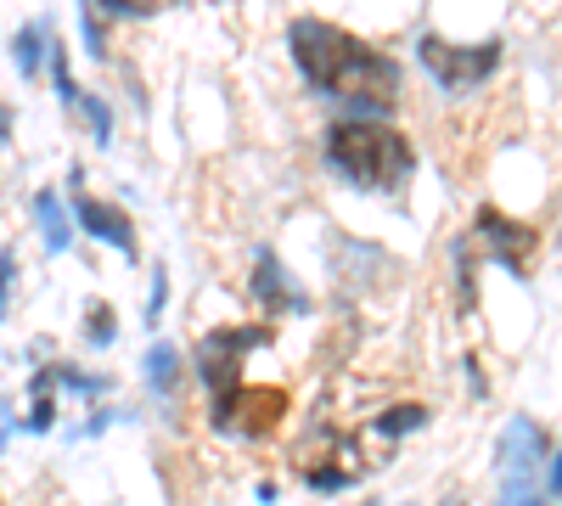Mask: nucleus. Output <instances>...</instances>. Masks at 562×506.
Segmentation results:
<instances>
[{"label": "nucleus", "mask_w": 562, "mask_h": 506, "mask_svg": "<svg viewBox=\"0 0 562 506\" xmlns=\"http://www.w3.org/2000/svg\"><path fill=\"white\" fill-rule=\"evenodd\" d=\"M288 52L299 74L315 85V97L344 108V119H389L405 97L400 63L326 18H299L288 29Z\"/></svg>", "instance_id": "nucleus-1"}, {"label": "nucleus", "mask_w": 562, "mask_h": 506, "mask_svg": "<svg viewBox=\"0 0 562 506\" xmlns=\"http://www.w3.org/2000/svg\"><path fill=\"white\" fill-rule=\"evenodd\" d=\"M321 164L355 192H400L416 175V147L389 119H333L321 135Z\"/></svg>", "instance_id": "nucleus-2"}, {"label": "nucleus", "mask_w": 562, "mask_h": 506, "mask_svg": "<svg viewBox=\"0 0 562 506\" xmlns=\"http://www.w3.org/2000/svg\"><path fill=\"white\" fill-rule=\"evenodd\" d=\"M416 63L428 68L445 90H473V85H490L501 74V40L456 45V40H439V34H422L416 40Z\"/></svg>", "instance_id": "nucleus-3"}, {"label": "nucleus", "mask_w": 562, "mask_h": 506, "mask_svg": "<svg viewBox=\"0 0 562 506\" xmlns=\"http://www.w3.org/2000/svg\"><path fill=\"white\" fill-rule=\"evenodd\" d=\"M288 389L276 383H231L225 394H214V428L220 434H243V439H270L288 417Z\"/></svg>", "instance_id": "nucleus-4"}, {"label": "nucleus", "mask_w": 562, "mask_h": 506, "mask_svg": "<svg viewBox=\"0 0 562 506\" xmlns=\"http://www.w3.org/2000/svg\"><path fill=\"white\" fill-rule=\"evenodd\" d=\"M479 237H484V248H490V259L501 265V270H512L518 282H529L535 276V259H540V225H529V220H512L506 209H479Z\"/></svg>", "instance_id": "nucleus-5"}, {"label": "nucleus", "mask_w": 562, "mask_h": 506, "mask_svg": "<svg viewBox=\"0 0 562 506\" xmlns=\"http://www.w3.org/2000/svg\"><path fill=\"white\" fill-rule=\"evenodd\" d=\"M74 225H79L90 243H108L124 259H135V220H130V209H119L108 198H79L74 203Z\"/></svg>", "instance_id": "nucleus-6"}, {"label": "nucleus", "mask_w": 562, "mask_h": 506, "mask_svg": "<svg viewBox=\"0 0 562 506\" xmlns=\"http://www.w3.org/2000/svg\"><path fill=\"white\" fill-rule=\"evenodd\" d=\"M248 288H254V304H259V310H270V315H276V310H299V315L310 310V299L288 282V265H281L270 248L254 259V282H248Z\"/></svg>", "instance_id": "nucleus-7"}, {"label": "nucleus", "mask_w": 562, "mask_h": 506, "mask_svg": "<svg viewBox=\"0 0 562 506\" xmlns=\"http://www.w3.org/2000/svg\"><path fill=\"white\" fill-rule=\"evenodd\" d=\"M180 378H186L180 344H169V338L147 344V355H140V383H147V394H153L158 405H169V400L180 394Z\"/></svg>", "instance_id": "nucleus-8"}, {"label": "nucleus", "mask_w": 562, "mask_h": 506, "mask_svg": "<svg viewBox=\"0 0 562 506\" xmlns=\"http://www.w3.org/2000/svg\"><path fill=\"white\" fill-rule=\"evenodd\" d=\"M34 232H40V243H45V254H68V243H74V220H68V209H63V198L45 187V192H34Z\"/></svg>", "instance_id": "nucleus-9"}, {"label": "nucleus", "mask_w": 562, "mask_h": 506, "mask_svg": "<svg viewBox=\"0 0 562 506\" xmlns=\"http://www.w3.org/2000/svg\"><path fill=\"white\" fill-rule=\"evenodd\" d=\"M495 473H501V484H495V506H557V501L540 490V468L501 462Z\"/></svg>", "instance_id": "nucleus-10"}, {"label": "nucleus", "mask_w": 562, "mask_h": 506, "mask_svg": "<svg viewBox=\"0 0 562 506\" xmlns=\"http://www.w3.org/2000/svg\"><path fill=\"white\" fill-rule=\"evenodd\" d=\"M265 344H276V327H270V321H248V327H220V333L203 338V349L231 355V360H243V355H254V349H265Z\"/></svg>", "instance_id": "nucleus-11"}, {"label": "nucleus", "mask_w": 562, "mask_h": 506, "mask_svg": "<svg viewBox=\"0 0 562 506\" xmlns=\"http://www.w3.org/2000/svg\"><path fill=\"white\" fill-rule=\"evenodd\" d=\"M45 57H52V23H23L18 40H12V63L23 79H40L45 74Z\"/></svg>", "instance_id": "nucleus-12"}, {"label": "nucleus", "mask_w": 562, "mask_h": 506, "mask_svg": "<svg viewBox=\"0 0 562 506\" xmlns=\"http://www.w3.org/2000/svg\"><path fill=\"white\" fill-rule=\"evenodd\" d=\"M416 428H428V405H416V400H400V405L371 417V434L378 439H411Z\"/></svg>", "instance_id": "nucleus-13"}, {"label": "nucleus", "mask_w": 562, "mask_h": 506, "mask_svg": "<svg viewBox=\"0 0 562 506\" xmlns=\"http://www.w3.org/2000/svg\"><path fill=\"white\" fill-rule=\"evenodd\" d=\"M85 344H90V349H113V344H119V315H113V304L97 299V304L85 310Z\"/></svg>", "instance_id": "nucleus-14"}, {"label": "nucleus", "mask_w": 562, "mask_h": 506, "mask_svg": "<svg viewBox=\"0 0 562 506\" xmlns=\"http://www.w3.org/2000/svg\"><path fill=\"white\" fill-rule=\"evenodd\" d=\"M52 383H63V394H79V400H102L113 389L108 378H90L79 366H52Z\"/></svg>", "instance_id": "nucleus-15"}, {"label": "nucleus", "mask_w": 562, "mask_h": 506, "mask_svg": "<svg viewBox=\"0 0 562 506\" xmlns=\"http://www.w3.org/2000/svg\"><path fill=\"white\" fill-rule=\"evenodd\" d=\"M74 108L85 113V130H90V142H97V147H108V142H113V108H108L102 97H79Z\"/></svg>", "instance_id": "nucleus-16"}, {"label": "nucleus", "mask_w": 562, "mask_h": 506, "mask_svg": "<svg viewBox=\"0 0 562 506\" xmlns=\"http://www.w3.org/2000/svg\"><path fill=\"white\" fill-rule=\"evenodd\" d=\"M304 484H310L315 495H338V490L355 484V473H349L344 462H315V468H304Z\"/></svg>", "instance_id": "nucleus-17"}, {"label": "nucleus", "mask_w": 562, "mask_h": 506, "mask_svg": "<svg viewBox=\"0 0 562 506\" xmlns=\"http://www.w3.org/2000/svg\"><path fill=\"white\" fill-rule=\"evenodd\" d=\"M85 7H102L108 18H153L158 7H175V0H85Z\"/></svg>", "instance_id": "nucleus-18"}, {"label": "nucleus", "mask_w": 562, "mask_h": 506, "mask_svg": "<svg viewBox=\"0 0 562 506\" xmlns=\"http://www.w3.org/2000/svg\"><path fill=\"white\" fill-rule=\"evenodd\" d=\"M79 40H85V52L97 57V63L108 57V34H102V18L90 12V7H79Z\"/></svg>", "instance_id": "nucleus-19"}, {"label": "nucleus", "mask_w": 562, "mask_h": 506, "mask_svg": "<svg viewBox=\"0 0 562 506\" xmlns=\"http://www.w3.org/2000/svg\"><path fill=\"white\" fill-rule=\"evenodd\" d=\"M52 428H57V400L40 394V400L29 405V417H23V434H52Z\"/></svg>", "instance_id": "nucleus-20"}, {"label": "nucleus", "mask_w": 562, "mask_h": 506, "mask_svg": "<svg viewBox=\"0 0 562 506\" xmlns=\"http://www.w3.org/2000/svg\"><path fill=\"white\" fill-rule=\"evenodd\" d=\"M169 310V270H153V293H147V327H158Z\"/></svg>", "instance_id": "nucleus-21"}, {"label": "nucleus", "mask_w": 562, "mask_h": 506, "mask_svg": "<svg viewBox=\"0 0 562 506\" xmlns=\"http://www.w3.org/2000/svg\"><path fill=\"white\" fill-rule=\"evenodd\" d=\"M12 276H18V259H12V248H0V321L12 310Z\"/></svg>", "instance_id": "nucleus-22"}, {"label": "nucleus", "mask_w": 562, "mask_h": 506, "mask_svg": "<svg viewBox=\"0 0 562 506\" xmlns=\"http://www.w3.org/2000/svg\"><path fill=\"white\" fill-rule=\"evenodd\" d=\"M119 417H124V411H97V417H85V423H79V439H97V434H102L108 423H119Z\"/></svg>", "instance_id": "nucleus-23"}, {"label": "nucleus", "mask_w": 562, "mask_h": 506, "mask_svg": "<svg viewBox=\"0 0 562 506\" xmlns=\"http://www.w3.org/2000/svg\"><path fill=\"white\" fill-rule=\"evenodd\" d=\"M7 119H12V113H7V108H0V135H7Z\"/></svg>", "instance_id": "nucleus-24"}, {"label": "nucleus", "mask_w": 562, "mask_h": 506, "mask_svg": "<svg viewBox=\"0 0 562 506\" xmlns=\"http://www.w3.org/2000/svg\"><path fill=\"white\" fill-rule=\"evenodd\" d=\"M366 506H383V501H366Z\"/></svg>", "instance_id": "nucleus-25"}]
</instances>
